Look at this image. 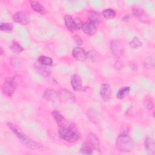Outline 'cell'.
<instances>
[{"instance_id": "3957f363", "label": "cell", "mask_w": 155, "mask_h": 155, "mask_svg": "<svg viewBox=\"0 0 155 155\" xmlns=\"http://www.w3.org/2000/svg\"><path fill=\"white\" fill-rule=\"evenodd\" d=\"M115 145L119 151L127 153L132 151L134 147V141L127 134L120 133L116 139Z\"/></svg>"}, {"instance_id": "277c9868", "label": "cell", "mask_w": 155, "mask_h": 155, "mask_svg": "<svg viewBox=\"0 0 155 155\" xmlns=\"http://www.w3.org/2000/svg\"><path fill=\"white\" fill-rule=\"evenodd\" d=\"M16 85L17 84L14 78H7L2 87V91L3 94L6 96L11 97L16 90Z\"/></svg>"}, {"instance_id": "603a6c76", "label": "cell", "mask_w": 155, "mask_h": 155, "mask_svg": "<svg viewBox=\"0 0 155 155\" xmlns=\"http://www.w3.org/2000/svg\"><path fill=\"white\" fill-rule=\"evenodd\" d=\"M38 62L41 64L47 66V65H50L53 64V60L51 58L47 57L45 56H41L38 58Z\"/></svg>"}, {"instance_id": "1f68e13d", "label": "cell", "mask_w": 155, "mask_h": 155, "mask_svg": "<svg viewBox=\"0 0 155 155\" xmlns=\"http://www.w3.org/2000/svg\"><path fill=\"white\" fill-rule=\"evenodd\" d=\"M74 41L76 42V43L78 44V45H81L82 44V40L81 39V38L78 36H75L74 37Z\"/></svg>"}, {"instance_id": "7a4b0ae2", "label": "cell", "mask_w": 155, "mask_h": 155, "mask_svg": "<svg viewBox=\"0 0 155 155\" xmlns=\"http://www.w3.org/2000/svg\"><path fill=\"white\" fill-rule=\"evenodd\" d=\"M59 134L62 139L70 143L75 142L80 139V134L72 124L67 127H60Z\"/></svg>"}, {"instance_id": "5b68a950", "label": "cell", "mask_w": 155, "mask_h": 155, "mask_svg": "<svg viewBox=\"0 0 155 155\" xmlns=\"http://www.w3.org/2000/svg\"><path fill=\"white\" fill-rule=\"evenodd\" d=\"M64 23L68 30L74 32L75 30H79L82 27V22L79 19H74L70 15H66L64 17Z\"/></svg>"}, {"instance_id": "ac0fdd59", "label": "cell", "mask_w": 155, "mask_h": 155, "mask_svg": "<svg viewBox=\"0 0 155 155\" xmlns=\"http://www.w3.org/2000/svg\"><path fill=\"white\" fill-rule=\"evenodd\" d=\"M30 5L32 9L35 11L36 12L40 13L41 15H44L45 13V8L38 1H30Z\"/></svg>"}, {"instance_id": "52a82bcc", "label": "cell", "mask_w": 155, "mask_h": 155, "mask_svg": "<svg viewBox=\"0 0 155 155\" xmlns=\"http://www.w3.org/2000/svg\"><path fill=\"white\" fill-rule=\"evenodd\" d=\"M13 20L21 25H27L30 21L29 15L23 11H20L15 13L13 16Z\"/></svg>"}, {"instance_id": "8fae6325", "label": "cell", "mask_w": 155, "mask_h": 155, "mask_svg": "<svg viewBox=\"0 0 155 155\" xmlns=\"http://www.w3.org/2000/svg\"><path fill=\"white\" fill-rule=\"evenodd\" d=\"M72 56L78 61H84L86 59L87 53L82 48L76 47L72 50Z\"/></svg>"}, {"instance_id": "d6986e66", "label": "cell", "mask_w": 155, "mask_h": 155, "mask_svg": "<svg viewBox=\"0 0 155 155\" xmlns=\"http://www.w3.org/2000/svg\"><path fill=\"white\" fill-rule=\"evenodd\" d=\"M101 19V15L95 11H91L88 13V20L92 21L93 22L95 23L96 24L98 25Z\"/></svg>"}, {"instance_id": "d4e9b609", "label": "cell", "mask_w": 155, "mask_h": 155, "mask_svg": "<svg viewBox=\"0 0 155 155\" xmlns=\"http://www.w3.org/2000/svg\"><path fill=\"white\" fill-rule=\"evenodd\" d=\"M13 28V25L12 23H8V22L2 23V22H1L0 24V29L2 31H9L12 30Z\"/></svg>"}, {"instance_id": "9a60e30c", "label": "cell", "mask_w": 155, "mask_h": 155, "mask_svg": "<svg viewBox=\"0 0 155 155\" xmlns=\"http://www.w3.org/2000/svg\"><path fill=\"white\" fill-rule=\"evenodd\" d=\"M43 97L50 102H54L58 99V93L52 89H47L43 93Z\"/></svg>"}, {"instance_id": "f1b7e54d", "label": "cell", "mask_w": 155, "mask_h": 155, "mask_svg": "<svg viewBox=\"0 0 155 155\" xmlns=\"http://www.w3.org/2000/svg\"><path fill=\"white\" fill-rule=\"evenodd\" d=\"M45 65H43L40 64L39 65H37L36 68L38 69V71L39 73H41L42 75H48L49 74L48 70L46 68V67H44Z\"/></svg>"}, {"instance_id": "4dcf8cb0", "label": "cell", "mask_w": 155, "mask_h": 155, "mask_svg": "<svg viewBox=\"0 0 155 155\" xmlns=\"http://www.w3.org/2000/svg\"><path fill=\"white\" fill-rule=\"evenodd\" d=\"M144 106H145V108H146L147 109L151 110L154 107V104L151 100L146 99L144 101Z\"/></svg>"}, {"instance_id": "83f0119b", "label": "cell", "mask_w": 155, "mask_h": 155, "mask_svg": "<svg viewBox=\"0 0 155 155\" xmlns=\"http://www.w3.org/2000/svg\"><path fill=\"white\" fill-rule=\"evenodd\" d=\"M11 64L15 68H19L22 65V62L18 58L13 57L11 59Z\"/></svg>"}, {"instance_id": "484cf974", "label": "cell", "mask_w": 155, "mask_h": 155, "mask_svg": "<svg viewBox=\"0 0 155 155\" xmlns=\"http://www.w3.org/2000/svg\"><path fill=\"white\" fill-rule=\"evenodd\" d=\"M142 45V42L137 38H133L130 42V45L133 48H139L141 47Z\"/></svg>"}, {"instance_id": "ba28073f", "label": "cell", "mask_w": 155, "mask_h": 155, "mask_svg": "<svg viewBox=\"0 0 155 155\" xmlns=\"http://www.w3.org/2000/svg\"><path fill=\"white\" fill-rule=\"evenodd\" d=\"M97 25L92 21L88 20L85 22L82 23L81 29L86 35H93L97 30Z\"/></svg>"}, {"instance_id": "44dd1931", "label": "cell", "mask_w": 155, "mask_h": 155, "mask_svg": "<svg viewBox=\"0 0 155 155\" xmlns=\"http://www.w3.org/2000/svg\"><path fill=\"white\" fill-rule=\"evenodd\" d=\"M102 16L106 19H112L115 17L116 12L114 9L112 8H107L102 11Z\"/></svg>"}, {"instance_id": "2e32d148", "label": "cell", "mask_w": 155, "mask_h": 155, "mask_svg": "<svg viewBox=\"0 0 155 155\" xmlns=\"http://www.w3.org/2000/svg\"><path fill=\"white\" fill-rule=\"evenodd\" d=\"M133 14L140 21L146 22V21L148 19V16L146 13L142 9L139 7H134L133 8Z\"/></svg>"}, {"instance_id": "6da1fadb", "label": "cell", "mask_w": 155, "mask_h": 155, "mask_svg": "<svg viewBox=\"0 0 155 155\" xmlns=\"http://www.w3.org/2000/svg\"><path fill=\"white\" fill-rule=\"evenodd\" d=\"M8 127L16 135L18 139L26 147L33 150H39L42 148L41 144L33 140L24 134L16 125L12 123H7Z\"/></svg>"}, {"instance_id": "30bf717a", "label": "cell", "mask_w": 155, "mask_h": 155, "mask_svg": "<svg viewBox=\"0 0 155 155\" xmlns=\"http://www.w3.org/2000/svg\"><path fill=\"white\" fill-rule=\"evenodd\" d=\"M100 95L105 102L108 101L112 95V90L110 86L107 84H104L100 88Z\"/></svg>"}, {"instance_id": "f546056e", "label": "cell", "mask_w": 155, "mask_h": 155, "mask_svg": "<svg viewBox=\"0 0 155 155\" xmlns=\"http://www.w3.org/2000/svg\"><path fill=\"white\" fill-rule=\"evenodd\" d=\"M145 65L146 67L148 68H151L154 67V63H153V60L152 58L149 57L147 58L145 60Z\"/></svg>"}, {"instance_id": "5bb4252c", "label": "cell", "mask_w": 155, "mask_h": 155, "mask_svg": "<svg viewBox=\"0 0 155 155\" xmlns=\"http://www.w3.org/2000/svg\"><path fill=\"white\" fill-rule=\"evenodd\" d=\"M88 142L91 145L93 148L99 152L101 151V144L97 137L93 133H90L88 135Z\"/></svg>"}, {"instance_id": "4316f807", "label": "cell", "mask_w": 155, "mask_h": 155, "mask_svg": "<svg viewBox=\"0 0 155 155\" xmlns=\"http://www.w3.org/2000/svg\"><path fill=\"white\" fill-rule=\"evenodd\" d=\"M96 52L94 50H90L88 52H87V56L86 59H88L89 61L93 62L96 58Z\"/></svg>"}, {"instance_id": "8992f818", "label": "cell", "mask_w": 155, "mask_h": 155, "mask_svg": "<svg viewBox=\"0 0 155 155\" xmlns=\"http://www.w3.org/2000/svg\"><path fill=\"white\" fill-rule=\"evenodd\" d=\"M111 52L116 58H120L124 54V47L119 40H113L110 44Z\"/></svg>"}, {"instance_id": "4fadbf2b", "label": "cell", "mask_w": 155, "mask_h": 155, "mask_svg": "<svg viewBox=\"0 0 155 155\" xmlns=\"http://www.w3.org/2000/svg\"><path fill=\"white\" fill-rule=\"evenodd\" d=\"M70 83L72 88L75 91H79L82 87V82L81 77L77 74H74L70 78Z\"/></svg>"}, {"instance_id": "ffe728a7", "label": "cell", "mask_w": 155, "mask_h": 155, "mask_svg": "<svg viewBox=\"0 0 155 155\" xmlns=\"http://www.w3.org/2000/svg\"><path fill=\"white\" fill-rule=\"evenodd\" d=\"M93 148L88 142H84L80 148V151L85 154H91Z\"/></svg>"}, {"instance_id": "7c38bea8", "label": "cell", "mask_w": 155, "mask_h": 155, "mask_svg": "<svg viewBox=\"0 0 155 155\" xmlns=\"http://www.w3.org/2000/svg\"><path fill=\"white\" fill-rule=\"evenodd\" d=\"M60 98L65 102H74L75 98L74 95L68 90L66 89H61L59 91Z\"/></svg>"}, {"instance_id": "cb8c5ba5", "label": "cell", "mask_w": 155, "mask_h": 155, "mask_svg": "<svg viewBox=\"0 0 155 155\" xmlns=\"http://www.w3.org/2000/svg\"><path fill=\"white\" fill-rule=\"evenodd\" d=\"M10 48L12 51H13L15 53H21L24 50L23 47L19 43H18L16 42H13L11 44V45L10 46Z\"/></svg>"}, {"instance_id": "7402d4cb", "label": "cell", "mask_w": 155, "mask_h": 155, "mask_svg": "<svg viewBox=\"0 0 155 155\" xmlns=\"http://www.w3.org/2000/svg\"><path fill=\"white\" fill-rule=\"evenodd\" d=\"M130 91V87H123L122 88H121L117 92V97L118 99H123L124 97H125L129 93Z\"/></svg>"}, {"instance_id": "9c48e42d", "label": "cell", "mask_w": 155, "mask_h": 155, "mask_svg": "<svg viewBox=\"0 0 155 155\" xmlns=\"http://www.w3.org/2000/svg\"><path fill=\"white\" fill-rule=\"evenodd\" d=\"M51 114L59 127H67L71 125L59 111L54 110L52 111Z\"/></svg>"}, {"instance_id": "e0dca14e", "label": "cell", "mask_w": 155, "mask_h": 155, "mask_svg": "<svg viewBox=\"0 0 155 155\" xmlns=\"http://www.w3.org/2000/svg\"><path fill=\"white\" fill-rule=\"evenodd\" d=\"M144 146L146 151L150 154H154L155 152V143L154 140L151 137H147L145 140Z\"/></svg>"}]
</instances>
